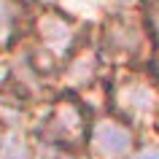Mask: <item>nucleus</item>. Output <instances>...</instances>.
<instances>
[{
  "mask_svg": "<svg viewBox=\"0 0 159 159\" xmlns=\"http://www.w3.org/2000/svg\"><path fill=\"white\" fill-rule=\"evenodd\" d=\"M89 129L92 127H89V119H86V111L81 108V102L65 94L46 113L41 135L59 146H78L84 138H89Z\"/></svg>",
  "mask_w": 159,
  "mask_h": 159,
  "instance_id": "nucleus-1",
  "label": "nucleus"
},
{
  "mask_svg": "<svg viewBox=\"0 0 159 159\" xmlns=\"http://www.w3.org/2000/svg\"><path fill=\"white\" fill-rule=\"evenodd\" d=\"M111 97H113V108L121 119L148 116L159 105V89L154 86V81H148L146 75H138V73L121 75L113 84Z\"/></svg>",
  "mask_w": 159,
  "mask_h": 159,
  "instance_id": "nucleus-2",
  "label": "nucleus"
},
{
  "mask_svg": "<svg viewBox=\"0 0 159 159\" xmlns=\"http://www.w3.org/2000/svg\"><path fill=\"white\" fill-rule=\"evenodd\" d=\"M35 38H38V46H41L43 54L57 62V59L67 57L73 51L75 25H73V19L65 16L62 11L43 8L35 16Z\"/></svg>",
  "mask_w": 159,
  "mask_h": 159,
  "instance_id": "nucleus-3",
  "label": "nucleus"
},
{
  "mask_svg": "<svg viewBox=\"0 0 159 159\" xmlns=\"http://www.w3.org/2000/svg\"><path fill=\"white\" fill-rule=\"evenodd\" d=\"M92 151L100 159H127L135 148V132L119 116H102L89 129Z\"/></svg>",
  "mask_w": 159,
  "mask_h": 159,
  "instance_id": "nucleus-4",
  "label": "nucleus"
},
{
  "mask_svg": "<svg viewBox=\"0 0 159 159\" xmlns=\"http://www.w3.org/2000/svg\"><path fill=\"white\" fill-rule=\"evenodd\" d=\"M143 43H146L143 25L129 19H113L102 33V46L119 57H135L138 51H143Z\"/></svg>",
  "mask_w": 159,
  "mask_h": 159,
  "instance_id": "nucleus-5",
  "label": "nucleus"
},
{
  "mask_svg": "<svg viewBox=\"0 0 159 159\" xmlns=\"http://www.w3.org/2000/svg\"><path fill=\"white\" fill-rule=\"evenodd\" d=\"M97 65H100V57L97 51L84 49V51H75V57L70 59V65L65 70V84L67 86H86L97 75Z\"/></svg>",
  "mask_w": 159,
  "mask_h": 159,
  "instance_id": "nucleus-6",
  "label": "nucleus"
},
{
  "mask_svg": "<svg viewBox=\"0 0 159 159\" xmlns=\"http://www.w3.org/2000/svg\"><path fill=\"white\" fill-rule=\"evenodd\" d=\"M22 30V8L14 0H0V49H8Z\"/></svg>",
  "mask_w": 159,
  "mask_h": 159,
  "instance_id": "nucleus-7",
  "label": "nucleus"
},
{
  "mask_svg": "<svg viewBox=\"0 0 159 159\" xmlns=\"http://www.w3.org/2000/svg\"><path fill=\"white\" fill-rule=\"evenodd\" d=\"M146 25H148V30L159 38V0H151V3H148V11H146Z\"/></svg>",
  "mask_w": 159,
  "mask_h": 159,
  "instance_id": "nucleus-8",
  "label": "nucleus"
},
{
  "mask_svg": "<svg viewBox=\"0 0 159 159\" xmlns=\"http://www.w3.org/2000/svg\"><path fill=\"white\" fill-rule=\"evenodd\" d=\"M135 159H159V148H148V151H140Z\"/></svg>",
  "mask_w": 159,
  "mask_h": 159,
  "instance_id": "nucleus-9",
  "label": "nucleus"
},
{
  "mask_svg": "<svg viewBox=\"0 0 159 159\" xmlns=\"http://www.w3.org/2000/svg\"><path fill=\"white\" fill-rule=\"evenodd\" d=\"M154 70H157V75H159V54H157V59H154Z\"/></svg>",
  "mask_w": 159,
  "mask_h": 159,
  "instance_id": "nucleus-10",
  "label": "nucleus"
}]
</instances>
